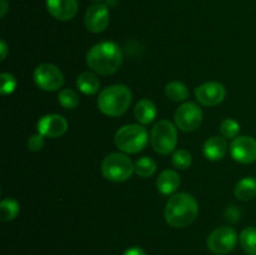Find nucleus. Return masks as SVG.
I'll use <instances>...</instances> for the list:
<instances>
[{
    "label": "nucleus",
    "mask_w": 256,
    "mask_h": 255,
    "mask_svg": "<svg viewBox=\"0 0 256 255\" xmlns=\"http://www.w3.org/2000/svg\"><path fill=\"white\" fill-rule=\"evenodd\" d=\"M76 86L82 94L94 95L100 90V80L95 72H84L78 76Z\"/></svg>",
    "instance_id": "18"
},
{
    "label": "nucleus",
    "mask_w": 256,
    "mask_h": 255,
    "mask_svg": "<svg viewBox=\"0 0 256 255\" xmlns=\"http://www.w3.org/2000/svg\"><path fill=\"white\" fill-rule=\"evenodd\" d=\"M122 255H146V254H145V252L142 249V248L132 246L130 248V249H128Z\"/></svg>",
    "instance_id": "30"
},
{
    "label": "nucleus",
    "mask_w": 256,
    "mask_h": 255,
    "mask_svg": "<svg viewBox=\"0 0 256 255\" xmlns=\"http://www.w3.org/2000/svg\"><path fill=\"white\" fill-rule=\"evenodd\" d=\"M8 6H9V4H8V0H2V12H0V16L2 18H4L5 14H6Z\"/></svg>",
    "instance_id": "32"
},
{
    "label": "nucleus",
    "mask_w": 256,
    "mask_h": 255,
    "mask_svg": "<svg viewBox=\"0 0 256 255\" xmlns=\"http://www.w3.org/2000/svg\"><path fill=\"white\" fill-rule=\"evenodd\" d=\"M179 174L174 170H164L156 179V188L162 194L170 195L178 190L180 186Z\"/></svg>",
    "instance_id": "16"
},
{
    "label": "nucleus",
    "mask_w": 256,
    "mask_h": 255,
    "mask_svg": "<svg viewBox=\"0 0 256 255\" xmlns=\"http://www.w3.org/2000/svg\"><path fill=\"white\" fill-rule=\"evenodd\" d=\"M149 135L145 128L136 124L124 125L115 134V145L128 154H138L146 146Z\"/></svg>",
    "instance_id": "4"
},
{
    "label": "nucleus",
    "mask_w": 256,
    "mask_h": 255,
    "mask_svg": "<svg viewBox=\"0 0 256 255\" xmlns=\"http://www.w3.org/2000/svg\"><path fill=\"white\" fill-rule=\"evenodd\" d=\"M92 2H102V0H92Z\"/></svg>",
    "instance_id": "33"
},
{
    "label": "nucleus",
    "mask_w": 256,
    "mask_h": 255,
    "mask_svg": "<svg viewBox=\"0 0 256 255\" xmlns=\"http://www.w3.org/2000/svg\"><path fill=\"white\" fill-rule=\"evenodd\" d=\"M86 64L95 74L112 75L122 64V49L112 42H98L88 52Z\"/></svg>",
    "instance_id": "1"
},
{
    "label": "nucleus",
    "mask_w": 256,
    "mask_h": 255,
    "mask_svg": "<svg viewBox=\"0 0 256 255\" xmlns=\"http://www.w3.org/2000/svg\"><path fill=\"white\" fill-rule=\"evenodd\" d=\"M225 216H226V220H229V222H238V219L240 216V212L236 209V206H229L226 212H225Z\"/></svg>",
    "instance_id": "29"
},
{
    "label": "nucleus",
    "mask_w": 256,
    "mask_h": 255,
    "mask_svg": "<svg viewBox=\"0 0 256 255\" xmlns=\"http://www.w3.org/2000/svg\"><path fill=\"white\" fill-rule=\"evenodd\" d=\"M235 196L240 202H250L256 198V179L252 176H246L240 180L235 186Z\"/></svg>",
    "instance_id": "19"
},
{
    "label": "nucleus",
    "mask_w": 256,
    "mask_h": 255,
    "mask_svg": "<svg viewBox=\"0 0 256 255\" xmlns=\"http://www.w3.org/2000/svg\"><path fill=\"white\" fill-rule=\"evenodd\" d=\"M134 172L142 178H150L156 172V162L152 158H140L135 162Z\"/></svg>",
    "instance_id": "23"
},
{
    "label": "nucleus",
    "mask_w": 256,
    "mask_h": 255,
    "mask_svg": "<svg viewBox=\"0 0 256 255\" xmlns=\"http://www.w3.org/2000/svg\"><path fill=\"white\" fill-rule=\"evenodd\" d=\"M199 212L195 198L188 192L172 195L165 206V220L172 228H185L192 224Z\"/></svg>",
    "instance_id": "2"
},
{
    "label": "nucleus",
    "mask_w": 256,
    "mask_h": 255,
    "mask_svg": "<svg viewBox=\"0 0 256 255\" xmlns=\"http://www.w3.org/2000/svg\"><path fill=\"white\" fill-rule=\"evenodd\" d=\"M0 92L2 95L12 94L16 88V79L10 72H2L0 75Z\"/></svg>",
    "instance_id": "27"
},
{
    "label": "nucleus",
    "mask_w": 256,
    "mask_h": 255,
    "mask_svg": "<svg viewBox=\"0 0 256 255\" xmlns=\"http://www.w3.org/2000/svg\"><path fill=\"white\" fill-rule=\"evenodd\" d=\"M228 149H229V145L225 138L212 136L205 142L202 152L208 160L216 162V160H222L226 155Z\"/></svg>",
    "instance_id": "15"
},
{
    "label": "nucleus",
    "mask_w": 256,
    "mask_h": 255,
    "mask_svg": "<svg viewBox=\"0 0 256 255\" xmlns=\"http://www.w3.org/2000/svg\"><path fill=\"white\" fill-rule=\"evenodd\" d=\"M220 132L226 139H235L240 132V125L232 119H224L220 125Z\"/></svg>",
    "instance_id": "26"
},
{
    "label": "nucleus",
    "mask_w": 256,
    "mask_h": 255,
    "mask_svg": "<svg viewBox=\"0 0 256 255\" xmlns=\"http://www.w3.org/2000/svg\"><path fill=\"white\" fill-rule=\"evenodd\" d=\"M34 82L45 92H56L64 85V75L52 64H40L34 72Z\"/></svg>",
    "instance_id": "8"
},
{
    "label": "nucleus",
    "mask_w": 256,
    "mask_h": 255,
    "mask_svg": "<svg viewBox=\"0 0 256 255\" xmlns=\"http://www.w3.org/2000/svg\"><path fill=\"white\" fill-rule=\"evenodd\" d=\"M134 115L138 122L142 125H148L152 122L156 118V106L149 99H142L138 102L134 109Z\"/></svg>",
    "instance_id": "17"
},
{
    "label": "nucleus",
    "mask_w": 256,
    "mask_h": 255,
    "mask_svg": "<svg viewBox=\"0 0 256 255\" xmlns=\"http://www.w3.org/2000/svg\"><path fill=\"white\" fill-rule=\"evenodd\" d=\"M68 122L59 114H48L38 122V132L42 136L59 138L66 132Z\"/></svg>",
    "instance_id": "13"
},
{
    "label": "nucleus",
    "mask_w": 256,
    "mask_h": 255,
    "mask_svg": "<svg viewBox=\"0 0 256 255\" xmlns=\"http://www.w3.org/2000/svg\"><path fill=\"white\" fill-rule=\"evenodd\" d=\"M232 159L242 164H250L256 160V139L248 135L238 136L230 145Z\"/></svg>",
    "instance_id": "10"
},
{
    "label": "nucleus",
    "mask_w": 256,
    "mask_h": 255,
    "mask_svg": "<svg viewBox=\"0 0 256 255\" xmlns=\"http://www.w3.org/2000/svg\"><path fill=\"white\" fill-rule=\"evenodd\" d=\"M45 142H44V136L42 134H35L32 135L28 140V148L32 152H40V150L44 148Z\"/></svg>",
    "instance_id": "28"
},
{
    "label": "nucleus",
    "mask_w": 256,
    "mask_h": 255,
    "mask_svg": "<svg viewBox=\"0 0 256 255\" xmlns=\"http://www.w3.org/2000/svg\"><path fill=\"white\" fill-rule=\"evenodd\" d=\"M174 119L175 124L182 132H194L202 125V112L195 102H188L178 108Z\"/></svg>",
    "instance_id": "9"
},
{
    "label": "nucleus",
    "mask_w": 256,
    "mask_h": 255,
    "mask_svg": "<svg viewBox=\"0 0 256 255\" xmlns=\"http://www.w3.org/2000/svg\"><path fill=\"white\" fill-rule=\"evenodd\" d=\"M132 99V94L126 85L115 84L100 92L98 106L104 115L116 118L129 109Z\"/></svg>",
    "instance_id": "3"
},
{
    "label": "nucleus",
    "mask_w": 256,
    "mask_h": 255,
    "mask_svg": "<svg viewBox=\"0 0 256 255\" xmlns=\"http://www.w3.org/2000/svg\"><path fill=\"white\" fill-rule=\"evenodd\" d=\"M58 100L65 109H75L79 105V95L72 89H62L58 95Z\"/></svg>",
    "instance_id": "24"
},
{
    "label": "nucleus",
    "mask_w": 256,
    "mask_h": 255,
    "mask_svg": "<svg viewBox=\"0 0 256 255\" xmlns=\"http://www.w3.org/2000/svg\"><path fill=\"white\" fill-rule=\"evenodd\" d=\"M178 142V130L169 120H160L152 128L150 144L152 149L162 155H169L174 152Z\"/></svg>",
    "instance_id": "6"
},
{
    "label": "nucleus",
    "mask_w": 256,
    "mask_h": 255,
    "mask_svg": "<svg viewBox=\"0 0 256 255\" xmlns=\"http://www.w3.org/2000/svg\"><path fill=\"white\" fill-rule=\"evenodd\" d=\"M238 235L232 228L219 226L210 232L206 242L210 252L218 255H225L234 249Z\"/></svg>",
    "instance_id": "7"
},
{
    "label": "nucleus",
    "mask_w": 256,
    "mask_h": 255,
    "mask_svg": "<svg viewBox=\"0 0 256 255\" xmlns=\"http://www.w3.org/2000/svg\"><path fill=\"white\" fill-rule=\"evenodd\" d=\"M110 22V14L109 9L106 5L104 4H94L86 10L84 18L85 26L89 32H104L108 28Z\"/></svg>",
    "instance_id": "12"
},
{
    "label": "nucleus",
    "mask_w": 256,
    "mask_h": 255,
    "mask_svg": "<svg viewBox=\"0 0 256 255\" xmlns=\"http://www.w3.org/2000/svg\"><path fill=\"white\" fill-rule=\"evenodd\" d=\"M0 52H2V58H0V59L4 60L5 58H6V54H8V45L4 40H2V42H0Z\"/></svg>",
    "instance_id": "31"
},
{
    "label": "nucleus",
    "mask_w": 256,
    "mask_h": 255,
    "mask_svg": "<svg viewBox=\"0 0 256 255\" xmlns=\"http://www.w3.org/2000/svg\"><path fill=\"white\" fill-rule=\"evenodd\" d=\"M240 245L248 255H256V228H246L240 234Z\"/></svg>",
    "instance_id": "21"
},
{
    "label": "nucleus",
    "mask_w": 256,
    "mask_h": 255,
    "mask_svg": "<svg viewBox=\"0 0 256 255\" xmlns=\"http://www.w3.org/2000/svg\"><path fill=\"white\" fill-rule=\"evenodd\" d=\"M172 165H174L175 168L185 170V169H188V168H190V165H192V154L188 152V150L179 149V150H176L174 154H172Z\"/></svg>",
    "instance_id": "25"
},
{
    "label": "nucleus",
    "mask_w": 256,
    "mask_h": 255,
    "mask_svg": "<svg viewBox=\"0 0 256 255\" xmlns=\"http://www.w3.org/2000/svg\"><path fill=\"white\" fill-rule=\"evenodd\" d=\"M165 94L172 102H185L189 98V90L184 82H172L165 86Z\"/></svg>",
    "instance_id": "20"
},
{
    "label": "nucleus",
    "mask_w": 256,
    "mask_h": 255,
    "mask_svg": "<svg viewBox=\"0 0 256 255\" xmlns=\"http://www.w3.org/2000/svg\"><path fill=\"white\" fill-rule=\"evenodd\" d=\"M224 85L218 82H209L199 85L195 89V98L204 106H215L225 99Z\"/></svg>",
    "instance_id": "11"
},
{
    "label": "nucleus",
    "mask_w": 256,
    "mask_h": 255,
    "mask_svg": "<svg viewBox=\"0 0 256 255\" xmlns=\"http://www.w3.org/2000/svg\"><path fill=\"white\" fill-rule=\"evenodd\" d=\"M46 9L52 18L66 22L76 15L78 2L76 0H46Z\"/></svg>",
    "instance_id": "14"
},
{
    "label": "nucleus",
    "mask_w": 256,
    "mask_h": 255,
    "mask_svg": "<svg viewBox=\"0 0 256 255\" xmlns=\"http://www.w3.org/2000/svg\"><path fill=\"white\" fill-rule=\"evenodd\" d=\"M20 205L14 199H4L0 202V219L2 222H12L19 215Z\"/></svg>",
    "instance_id": "22"
},
{
    "label": "nucleus",
    "mask_w": 256,
    "mask_h": 255,
    "mask_svg": "<svg viewBox=\"0 0 256 255\" xmlns=\"http://www.w3.org/2000/svg\"><path fill=\"white\" fill-rule=\"evenodd\" d=\"M102 172L105 179L120 182L129 179L134 172V164L129 156L122 152H112L102 160Z\"/></svg>",
    "instance_id": "5"
}]
</instances>
